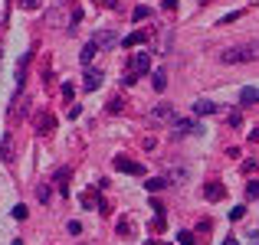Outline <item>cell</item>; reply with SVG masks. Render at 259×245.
Returning <instances> with one entry per match:
<instances>
[{
  "label": "cell",
  "mask_w": 259,
  "mask_h": 245,
  "mask_svg": "<svg viewBox=\"0 0 259 245\" xmlns=\"http://www.w3.org/2000/svg\"><path fill=\"white\" fill-rule=\"evenodd\" d=\"M259 59V39H246V43H236V46H227L220 52V63L227 66H243V63H256Z\"/></svg>",
  "instance_id": "obj_1"
},
{
  "label": "cell",
  "mask_w": 259,
  "mask_h": 245,
  "mask_svg": "<svg viewBox=\"0 0 259 245\" xmlns=\"http://www.w3.org/2000/svg\"><path fill=\"white\" fill-rule=\"evenodd\" d=\"M151 72V52H135L132 59H128V72L121 76V88H132L135 82L141 76H148Z\"/></svg>",
  "instance_id": "obj_2"
},
{
  "label": "cell",
  "mask_w": 259,
  "mask_h": 245,
  "mask_svg": "<svg viewBox=\"0 0 259 245\" xmlns=\"http://www.w3.org/2000/svg\"><path fill=\"white\" fill-rule=\"evenodd\" d=\"M171 131H174V138H194V134H200L203 128L197 125V121H190V118H174Z\"/></svg>",
  "instance_id": "obj_3"
},
{
  "label": "cell",
  "mask_w": 259,
  "mask_h": 245,
  "mask_svg": "<svg viewBox=\"0 0 259 245\" xmlns=\"http://www.w3.org/2000/svg\"><path fill=\"white\" fill-rule=\"evenodd\" d=\"M0 160H4V163H13V160H17V141H13L10 131L0 138Z\"/></svg>",
  "instance_id": "obj_4"
},
{
  "label": "cell",
  "mask_w": 259,
  "mask_h": 245,
  "mask_svg": "<svg viewBox=\"0 0 259 245\" xmlns=\"http://www.w3.org/2000/svg\"><path fill=\"white\" fill-rule=\"evenodd\" d=\"M92 43L99 46V49H115V46H118L121 39H118V33H112V30H102V33H92Z\"/></svg>",
  "instance_id": "obj_5"
},
{
  "label": "cell",
  "mask_w": 259,
  "mask_h": 245,
  "mask_svg": "<svg viewBox=\"0 0 259 245\" xmlns=\"http://www.w3.org/2000/svg\"><path fill=\"white\" fill-rule=\"evenodd\" d=\"M102 82H105L102 69H92V66H89V69H85V76H82V88H85V92H99V88H102Z\"/></svg>",
  "instance_id": "obj_6"
},
{
  "label": "cell",
  "mask_w": 259,
  "mask_h": 245,
  "mask_svg": "<svg viewBox=\"0 0 259 245\" xmlns=\"http://www.w3.org/2000/svg\"><path fill=\"white\" fill-rule=\"evenodd\" d=\"M115 170L118 173H132V176H145V167L138 160H128V157H115Z\"/></svg>",
  "instance_id": "obj_7"
},
{
  "label": "cell",
  "mask_w": 259,
  "mask_h": 245,
  "mask_svg": "<svg viewBox=\"0 0 259 245\" xmlns=\"http://www.w3.org/2000/svg\"><path fill=\"white\" fill-rule=\"evenodd\" d=\"M79 203H82L85 209H102V213H105V203H102L99 196H95V190H85V193L79 196Z\"/></svg>",
  "instance_id": "obj_8"
},
{
  "label": "cell",
  "mask_w": 259,
  "mask_h": 245,
  "mask_svg": "<svg viewBox=\"0 0 259 245\" xmlns=\"http://www.w3.org/2000/svg\"><path fill=\"white\" fill-rule=\"evenodd\" d=\"M223 193H227V190H223V183H217V180L203 187V196H207L210 203H220V200H223Z\"/></svg>",
  "instance_id": "obj_9"
},
{
  "label": "cell",
  "mask_w": 259,
  "mask_h": 245,
  "mask_svg": "<svg viewBox=\"0 0 259 245\" xmlns=\"http://www.w3.org/2000/svg\"><path fill=\"white\" fill-rule=\"evenodd\" d=\"M164 187H171V180H167V176H148V180H145V190H148V193H158V190H164Z\"/></svg>",
  "instance_id": "obj_10"
},
{
  "label": "cell",
  "mask_w": 259,
  "mask_h": 245,
  "mask_svg": "<svg viewBox=\"0 0 259 245\" xmlns=\"http://www.w3.org/2000/svg\"><path fill=\"white\" fill-rule=\"evenodd\" d=\"M148 33H141V30H135V33H128V36H121V46H141V43H148Z\"/></svg>",
  "instance_id": "obj_11"
},
{
  "label": "cell",
  "mask_w": 259,
  "mask_h": 245,
  "mask_svg": "<svg viewBox=\"0 0 259 245\" xmlns=\"http://www.w3.org/2000/svg\"><path fill=\"white\" fill-rule=\"evenodd\" d=\"M56 187H59V193H63V196H72L69 193V167H63L56 173Z\"/></svg>",
  "instance_id": "obj_12"
},
{
  "label": "cell",
  "mask_w": 259,
  "mask_h": 245,
  "mask_svg": "<svg viewBox=\"0 0 259 245\" xmlns=\"http://www.w3.org/2000/svg\"><path fill=\"white\" fill-rule=\"evenodd\" d=\"M53 128H56V118H53V114H39L36 118V131L39 134H50Z\"/></svg>",
  "instance_id": "obj_13"
},
{
  "label": "cell",
  "mask_w": 259,
  "mask_h": 245,
  "mask_svg": "<svg viewBox=\"0 0 259 245\" xmlns=\"http://www.w3.org/2000/svg\"><path fill=\"white\" fill-rule=\"evenodd\" d=\"M213 111H217V105L210 98H197L194 101V114H213Z\"/></svg>",
  "instance_id": "obj_14"
},
{
  "label": "cell",
  "mask_w": 259,
  "mask_h": 245,
  "mask_svg": "<svg viewBox=\"0 0 259 245\" xmlns=\"http://www.w3.org/2000/svg\"><path fill=\"white\" fill-rule=\"evenodd\" d=\"M151 118H154V121H174V108H171V105H158V108L151 111Z\"/></svg>",
  "instance_id": "obj_15"
},
{
  "label": "cell",
  "mask_w": 259,
  "mask_h": 245,
  "mask_svg": "<svg viewBox=\"0 0 259 245\" xmlns=\"http://www.w3.org/2000/svg\"><path fill=\"white\" fill-rule=\"evenodd\" d=\"M256 101H259V88L256 85H249V88L240 92V105H256Z\"/></svg>",
  "instance_id": "obj_16"
},
{
  "label": "cell",
  "mask_w": 259,
  "mask_h": 245,
  "mask_svg": "<svg viewBox=\"0 0 259 245\" xmlns=\"http://www.w3.org/2000/svg\"><path fill=\"white\" fill-rule=\"evenodd\" d=\"M95 52H99V46H95V43H85V46H82V52H79V59L85 63V69H89V63L95 59Z\"/></svg>",
  "instance_id": "obj_17"
},
{
  "label": "cell",
  "mask_w": 259,
  "mask_h": 245,
  "mask_svg": "<svg viewBox=\"0 0 259 245\" xmlns=\"http://www.w3.org/2000/svg\"><path fill=\"white\" fill-rule=\"evenodd\" d=\"M151 82H154V92H164V85H167L164 69H154V72H151Z\"/></svg>",
  "instance_id": "obj_18"
},
{
  "label": "cell",
  "mask_w": 259,
  "mask_h": 245,
  "mask_svg": "<svg viewBox=\"0 0 259 245\" xmlns=\"http://www.w3.org/2000/svg\"><path fill=\"white\" fill-rule=\"evenodd\" d=\"M148 17H151V10H148V7H135V13H132V20H135V23H145Z\"/></svg>",
  "instance_id": "obj_19"
},
{
  "label": "cell",
  "mask_w": 259,
  "mask_h": 245,
  "mask_svg": "<svg viewBox=\"0 0 259 245\" xmlns=\"http://www.w3.org/2000/svg\"><path fill=\"white\" fill-rule=\"evenodd\" d=\"M26 213H30V209H26L23 203H17V206L10 209V216H13V219H17V222H23V219H26Z\"/></svg>",
  "instance_id": "obj_20"
},
{
  "label": "cell",
  "mask_w": 259,
  "mask_h": 245,
  "mask_svg": "<svg viewBox=\"0 0 259 245\" xmlns=\"http://www.w3.org/2000/svg\"><path fill=\"white\" fill-rule=\"evenodd\" d=\"M50 196H53V187H50V183H43V187L36 190V200L39 203H50Z\"/></svg>",
  "instance_id": "obj_21"
},
{
  "label": "cell",
  "mask_w": 259,
  "mask_h": 245,
  "mask_svg": "<svg viewBox=\"0 0 259 245\" xmlns=\"http://www.w3.org/2000/svg\"><path fill=\"white\" fill-rule=\"evenodd\" d=\"M121 105H125V98L118 95V98H112V101H108V108H105V111H108V114H115V111H121Z\"/></svg>",
  "instance_id": "obj_22"
},
{
  "label": "cell",
  "mask_w": 259,
  "mask_h": 245,
  "mask_svg": "<svg viewBox=\"0 0 259 245\" xmlns=\"http://www.w3.org/2000/svg\"><path fill=\"white\" fill-rule=\"evenodd\" d=\"M227 121H230V128H240V121H243V114H240V108H233V111L227 114Z\"/></svg>",
  "instance_id": "obj_23"
},
{
  "label": "cell",
  "mask_w": 259,
  "mask_h": 245,
  "mask_svg": "<svg viewBox=\"0 0 259 245\" xmlns=\"http://www.w3.org/2000/svg\"><path fill=\"white\" fill-rule=\"evenodd\" d=\"M243 216H246V206H233L230 209V222H240Z\"/></svg>",
  "instance_id": "obj_24"
},
{
  "label": "cell",
  "mask_w": 259,
  "mask_h": 245,
  "mask_svg": "<svg viewBox=\"0 0 259 245\" xmlns=\"http://www.w3.org/2000/svg\"><path fill=\"white\" fill-rule=\"evenodd\" d=\"M246 200H259V180H253L246 187Z\"/></svg>",
  "instance_id": "obj_25"
},
{
  "label": "cell",
  "mask_w": 259,
  "mask_h": 245,
  "mask_svg": "<svg viewBox=\"0 0 259 245\" xmlns=\"http://www.w3.org/2000/svg\"><path fill=\"white\" fill-rule=\"evenodd\" d=\"M177 242H181V245H197L194 232H177Z\"/></svg>",
  "instance_id": "obj_26"
},
{
  "label": "cell",
  "mask_w": 259,
  "mask_h": 245,
  "mask_svg": "<svg viewBox=\"0 0 259 245\" xmlns=\"http://www.w3.org/2000/svg\"><path fill=\"white\" fill-rule=\"evenodd\" d=\"M132 232H135V226H132L128 219H121V222H118V235H132Z\"/></svg>",
  "instance_id": "obj_27"
},
{
  "label": "cell",
  "mask_w": 259,
  "mask_h": 245,
  "mask_svg": "<svg viewBox=\"0 0 259 245\" xmlns=\"http://www.w3.org/2000/svg\"><path fill=\"white\" fill-rule=\"evenodd\" d=\"M72 95H76V88H72V82H66V85H63V98L72 101Z\"/></svg>",
  "instance_id": "obj_28"
},
{
  "label": "cell",
  "mask_w": 259,
  "mask_h": 245,
  "mask_svg": "<svg viewBox=\"0 0 259 245\" xmlns=\"http://www.w3.org/2000/svg\"><path fill=\"white\" fill-rule=\"evenodd\" d=\"M243 17V10H233V13H227V17H220V26L223 23H230V20H240Z\"/></svg>",
  "instance_id": "obj_29"
},
{
  "label": "cell",
  "mask_w": 259,
  "mask_h": 245,
  "mask_svg": "<svg viewBox=\"0 0 259 245\" xmlns=\"http://www.w3.org/2000/svg\"><path fill=\"white\" fill-rule=\"evenodd\" d=\"M66 229H69V232H72V235H79V232H82V226H79V222H76V219H72V222H69V226H66Z\"/></svg>",
  "instance_id": "obj_30"
},
{
  "label": "cell",
  "mask_w": 259,
  "mask_h": 245,
  "mask_svg": "<svg viewBox=\"0 0 259 245\" xmlns=\"http://www.w3.org/2000/svg\"><path fill=\"white\" fill-rule=\"evenodd\" d=\"M197 232H203V235H207V232H210V219H200V226H197Z\"/></svg>",
  "instance_id": "obj_31"
},
{
  "label": "cell",
  "mask_w": 259,
  "mask_h": 245,
  "mask_svg": "<svg viewBox=\"0 0 259 245\" xmlns=\"http://www.w3.org/2000/svg\"><path fill=\"white\" fill-rule=\"evenodd\" d=\"M95 4H105L108 10H118V0H95Z\"/></svg>",
  "instance_id": "obj_32"
},
{
  "label": "cell",
  "mask_w": 259,
  "mask_h": 245,
  "mask_svg": "<svg viewBox=\"0 0 259 245\" xmlns=\"http://www.w3.org/2000/svg\"><path fill=\"white\" fill-rule=\"evenodd\" d=\"M161 7H164V10H177V0H164Z\"/></svg>",
  "instance_id": "obj_33"
},
{
  "label": "cell",
  "mask_w": 259,
  "mask_h": 245,
  "mask_svg": "<svg viewBox=\"0 0 259 245\" xmlns=\"http://www.w3.org/2000/svg\"><path fill=\"white\" fill-rule=\"evenodd\" d=\"M23 7H30V10H36V0H20Z\"/></svg>",
  "instance_id": "obj_34"
},
{
  "label": "cell",
  "mask_w": 259,
  "mask_h": 245,
  "mask_svg": "<svg viewBox=\"0 0 259 245\" xmlns=\"http://www.w3.org/2000/svg\"><path fill=\"white\" fill-rule=\"evenodd\" d=\"M148 245H167V242H161V239H151V242H148Z\"/></svg>",
  "instance_id": "obj_35"
},
{
  "label": "cell",
  "mask_w": 259,
  "mask_h": 245,
  "mask_svg": "<svg viewBox=\"0 0 259 245\" xmlns=\"http://www.w3.org/2000/svg\"><path fill=\"white\" fill-rule=\"evenodd\" d=\"M223 245H240V242H236V239H227V242H223Z\"/></svg>",
  "instance_id": "obj_36"
},
{
  "label": "cell",
  "mask_w": 259,
  "mask_h": 245,
  "mask_svg": "<svg viewBox=\"0 0 259 245\" xmlns=\"http://www.w3.org/2000/svg\"><path fill=\"white\" fill-rule=\"evenodd\" d=\"M197 4H213V0H197Z\"/></svg>",
  "instance_id": "obj_37"
}]
</instances>
